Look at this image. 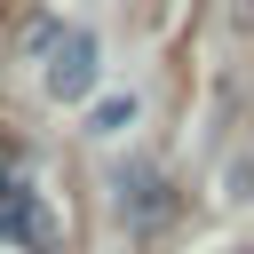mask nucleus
Returning <instances> with one entry per match:
<instances>
[{"instance_id": "f03ea898", "label": "nucleus", "mask_w": 254, "mask_h": 254, "mask_svg": "<svg viewBox=\"0 0 254 254\" xmlns=\"http://www.w3.org/2000/svg\"><path fill=\"white\" fill-rule=\"evenodd\" d=\"M56 238H64V222H56L32 159H24L16 143H0V246H16V254H56Z\"/></svg>"}, {"instance_id": "20e7f679", "label": "nucleus", "mask_w": 254, "mask_h": 254, "mask_svg": "<svg viewBox=\"0 0 254 254\" xmlns=\"http://www.w3.org/2000/svg\"><path fill=\"white\" fill-rule=\"evenodd\" d=\"M135 127V95H103L95 103V135H127Z\"/></svg>"}, {"instance_id": "7ed1b4c3", "label": "nucleus", "mask_w": 254, "mask_h": 254, "mask_svg": "<svg viewBox=\"0 0 254 254\" xmlns=\"http://www.w3.org/2000/svg\"><path fill=\"white\" fill-rule=\"evenodd\" d=\"M111 206H119V222H127L135 238L167 230V222H175V183H167V167H159V159L111 167Z\"/></svg>"}, {"instance_id": "39448f33", "label": "nucleus", "mask_w": 254, "mask_h": 254, "mask_svg": "<svg viewBox=\"0 0 254 254\" xmlns=\"http://www.w3.org/2000/svg\"><path fill=\"white\" fill-rule=\"evenodd\" d=\"M246 254H254V246H246Z\"/></svg>"}, {"instance_id": "f257e3e1", "label": "nucleus", "mask_w": 254, "mask_h": 254, "mask_svg": "<svg viewBox=\"0 0 254 254\" xmlns=\"http://www.w3.org/2000/svg\"><path fill=\"white\" fill-rule=\"evenodd\" d=\"M24 40H32V56H40V87H48L56 103H87V95H95V79H103V48H95L87 24H71V16H40Z\"/></svg>"}]
</instances>
